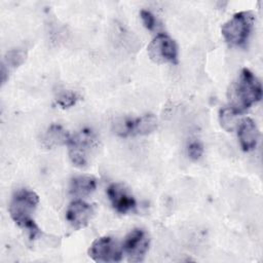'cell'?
Masks as SVG:
<instances>
[{
    "label": "cell",
    "mask_w": 263,
    "mask_h": 263,
    "mask_svg": "<svg viewBox=\"0 0 263 263\" xmlns=\"http://www.w3.org/2000/svg\"><path fill=\"white\" fill-rule=\"evenodd\" d=\"M262 98V86L256 75L245 68L228 90L229 107L240 114Z\"/></svg>",
    "instance_id": "1"
},
{
    "label": "cell",
    "mask_w": 263,
    "mask_h": 263,
    "mask_svg": "<svg viewBox=\"0 0 263 263\" xmlns=\"http://www.w3.org/2000/svg\"><path fill=\"white\" fill-rule=\"evenodd\" d=\"M39 203L38 195L29 189H18L11 197L8 212L13 222L27 229L30 233V237L34 238L39 229L33 220V214Z\"/></svg>",
    "instance_id": "2"
},
{
    "label": "cell",
    "mask_w": 263,
    "mask_h": 263,
    "mask_svg": "<svg viewBox=\"0 0 263 263\" xmlns=\"http://www.w3.org/2000/svg\"><path fill=\"white\" fill-rule=\"evenodd\" d=\"M67 146L71 162L75 166L84 167L98 150L99 139L91 129L84 128L71 136Z\"/></svg>",
    "instance_id": "3"
},
{
    "label": "cell",
    "mask_w": 263,
    "mask_h": 263,
    "mask_svg": "<svg viewBox=\"0 0 263 263\" xmlns=\"http://www.w3.org/2000/svg\"><path fill=\"white\" fill-rule=\"evenodd\" d=\"M254 26V15L251 11H239L221 27L224 40L231 46H242L249 40Z\"/></svg>",
    "instance_id": "4"
},
{
    "label": "cell",
    "mask_w": 263,
    "mask_h": 263,
    "mask_svg": "<svg viewBox=\"0 0 263 263\" xmlns=\"http://www.w3.org/2000/svg\"><path fill=\"white\" fill-rule=\"evenodd\" d=\"M149 58L157 64H176L178 62V45L168 35L160 33L156 35L147 47Z\"/></svg>",
    "instance_id": "5"
},
{
    "label": "cell",
    "mask_w": 263,
    "mask_h": 263,
    "mask_svg": "<svg viewBox=\"0 0 263 263\" xmlns=\"http://www.w3.org/2000/svg\"><path fill=\"white\" fill-rule=\"evenodd\" d=\"M88 256L96 262H119L122 260V247L111 236H102L92 241Z\"/></svg>",
    "instance_id": "6"
},
{
    "label": "cell",
    "mask_w": 263,
    "mask_h": 263,
    "mask_svg": "<svg viewBox=\"0 0 263 263\" xmlns=\"http://www.w3.org/2000/svg\"><path fill=\"white\" fill-rule=\"evenodd\" d=\"M150 246L147 232L141 228H135L125 236L122 243V251L130 262H141L144 260Z\"/></svg>",
    "instance_id": "7"
},
{
    "label": "cell",
    "mask_w": 263,
    "mask_h": 263,
    "mask_svg": "<svg viewBox=\"0 0 263 263\" xmlns=\"http://www.w3.org/2000/svg\"><path fill=\"white\" fill-rule=\"evenodd\" d=\"M158 120L153 114H145L135 119H126L118 124L117 134L126 137V136H144L151 134L157 127Z\"/></svg>",
    "instance_id": "8"
},
{
    "label": "cell",
    "mask_w": 263,
    "mask_h": 263,
    "mask_svg": "<svg viewBox=\"0 0 263 263\" xmlns=\"http://www.w3.org/2000/svg\"><path fill=\"white\" fill-rule=\"evenodd\" d=\"M107 195L113 209L119 214H127L134 212L137 206L135 197L121 184H111L107 188Z\"/></svg>",
    "instance_id": "9"
},
{
    "label": "cell",
    "mask_w": 263,
    "mask_h": 263,
    "mask_svg": "<svg viewBox=\"0 0 263 263\" xmlns=\"http://www.w3.org/2000/svg\"><path fill=\"white\" fill-rule=\"evenodd\" d=\"M92 216V205L81 199H76L72 201L66 211L67 222L76 230L86 227L90 222Z\"/></svg>",
    "instance_id": "10"
},
{
    "label": "cell",
    "mask_w": 263,
    "mask_h": 263,
    "mask_svg": "<svg viewBox=\"0 0 263 263\" xmlns=\"http://www.w3.org/2000/svg\"><path fill=\"white\" fill-rule=\"evenodd\" d=\"M237 137L243 151L254 150L260 139V132L256 122L250 117L241 119L237 124Z\"/></svg>",
    "instance_id": "11"
},
{
    "label": "cell",
    "mask_w": 263,
    "mask_h": 263,
    "mask_svg": "<svg viewBox=\"0 0 263 263\" xmlns=\"http://www.w3.org/2000/svg\"><path fill=\"white\" fill-rule=\"evenodd\" d=\"M71 135L59 124H51L47 127L41 138V143L46 148H53L57 146L68 145Z\"/></svg>",
    "instance_id": "12"
},
{
    "label": "cell",
    "mask_w": 263,
    "mask_h": 263,
    "mask_svg": "<svg viewBox=\"0 0 263 263\" xmlns=\"http://www.w3.org/2000/svg\"><path fill=\"white\" fill-rule=\"evenodd\" d=\"M97 188V179L90 175H80L74 177L70 182L69 191L72 195L82 197L89 195Z\"/></svg>",
    "instance_id": "13"
},
{
    "label": "cell",
    "mask_w": 263,
    "mask_h": 263,
    "mask_svg": "<svg viewBox=\"0 0 263 263\" xmlns=\"http://www.w3.org/2000/svg\"><path fill=\"white\" fill-rule=\"evenodd\" d=\"M237 115L238 113H236L230 107L223 108L222 110H220L219 120H220L221 126L227 132H232L235 127H237V124H238Z\"/></svg>",
    "instance_id": "14"
},
{
    "label": "cell",
    "mask_w": 263,
    "mask_h": 263,
    "mask_svg": "<svg viewBox=\"0 0 263 263\" xmlns=\"http://www.w3.org/2000/svg\"><path fill=\"white\" fill-rule=\"evenodd\" d=\"M78 100H79L78 95L72 90H63L58 95L55 99L57 104L64 109L73 107Z\"/></svg>",
    "instance_id": "15"
},
{
    "label": "cell",
    "mask_w": 263,
    "mask_h": 263,
    "mask_svg": "<svg viewBox=\"0 0 263 263\" xmlns=\"http://www.w3.org/2000/svg\"><path fill=\"white\" fill-rule=\"evenodd\" d=\"M25 60H26L25 51H23L21 49H13L6 53L5 62H3L2 64L7 66L8 68H15V67L20 66L21 64H23Z\"/></svg>",
    "instance_id": "16"
},
{
    "label": "cell",
    "mask_w": 263,
    "mask_h": 263,
    "mask_svg": "<svg viewBox=\"0 0 263 263\" xmlns=\"http://www.w3.org/2000/svg\"><path fill=\"white\" fill-rule=\"evenodd\" d=\"M187 153H188V156L190 159L198 160L202 156L203 147L198 141H192L188 144Z\"/></svg>",
    "instance_id": "17"
},
{
    "label": "cell",
    "mask_w": 263,
    "mask_h": 263,
    "mask_svg": "<svg viewBox=\"0 0 263 263\" xmlns=\"http://www.w3.org/2000/svg\"><path fill=\"white\" fill-rule=\"evenodd\" d=\"M140 16H141V20L143 22L144 27L147 30L152 31L156 27V20H155L154 14L151 11L146 10V9H142L140 11Z\"/></svg>",
    "instance_id": "18"
}]
</instances>
